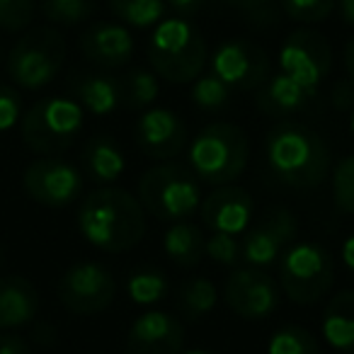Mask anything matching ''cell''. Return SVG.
I'll use <instances>...</instances> for the list:
<instances>
[{"label": "cell", "instance_id": "21", "mask_svg": "<svg viewBox=\"0 0 354 354\" xmlns=\"http://www.w3.org/2000/svg\"><path fill=\"white\" fill-rule=\"evenodd\" d=\"M80 167L83 175L90 177L93 183L100 185H112L114 180H119L127 167L124 153L119 148V143L112 136H93L83 146V156H80Z\"/></svg>", "mask_w": 354, "mask_h": 354}, {"label": "cell", "instance_id": "31", "mask_svg": "<svg viewBox=\"0 0 354 354\" xmlns=\"http://www.w3.org/2000/svg\"><path fill=\"white\" fill-rule=\"evenodd\" d=\"M192 102L197 104L199 109L218 112V109L231 104V88H228L221 78H216L214 73L199 75L192 85Z\"/></svg>", "mask_w": 354, "mask_h": 354}, {"label": "cell", "instance_id": "14", "mask_svg": "<svg viewBox=\"0 0 354 354\" xmlns=\"http://www.w3.org/2000/svg\"><path fill=\"white\" fill-rule=\"evenodd\" d=\"M299 221L286 207H274L260 223L248 228L243 236V262L248 267H265L279 262V257L286 252V248L294 245Z\"/></svg>", "mask_w": 354, "mask_h": 354}, {"label": "cell", "instance_id": "36", "mask_svg": "<svg viewBox=\"0 0 354 354\" xmlns=\"http://www.w3.org/2000/svg\"><path fill=\"white\" fill-rule=\"evenodd\" d=\"M22 95L10 85L0 83V131H8L22 122Z\"/></svg>", "mask_w": 354, "mask_h": 354}, {"label": "cell", "instance_id": "46", "mask_svg": "<svg viewBox=\"0 0 354 354\" xmlns=\"http://www.w3.org/2000/svg\"><path fill=\"white\" fill-rule=\"evenodd\" d=\"M0 267H3V250H0Z\"/></svg>", "mask_w": 354, "mask_h": 354}, {"label": "cell", "instance_id": "6", "mask_svg": "<svg viewBox=\"0 0 354 354\" xmlns=\"http://www.w3.org/2000/svg\"><path fill=\"white\" fill-rule=\"evenodd\" d=\"M83 107L75 100H39L22 117V138L37 156L54 158L75 143L83 131Z\"/></svg>", "mask_w": 354, "mask_h": 354}, {"label": "cell", "instance_id": "7", "mask_svg": "<svg viewBox=\"0 0 354 354\" xmlns=\"http://www.w3.org/2000/svg\"><path fill=\"white\" fill-rule=\"evenodd\" d=\"M66 61V39L54 27H37L10 49L6 68L22 90H41L59 78Z\"/></svg>", "mask_w": 354, "mask_h": 354}, {"label": "cell", "instance_id": "40", "mask_svg": "<svg viewBox=\"0 0 354 354\" xmlns=\"http://www.w3.org/2000/svg\"><path fill=\"white\" fill-rule=\"evenodd\" d=\"M228 6L238 8V10H260V8H265L270 0H226Z\"/></svg>", "mask_w": 354, "mask_h": 354}, {"label": "cell", "instance_id": "17", "mask_svg": "<svg viewBox=\"0 0 354 354\" xmlns=\"http://www.w3.org/2000/svg\"><path fill=\"white\" fill-rule=\"evenodd\" d=\"M252 197L248 189L238 185H221L202 202V221L212 228V233H228L241 236L252 221Z\"/></svg>", "mask_w": 354, "mask_h": 354}, {"label": "cell", "instance_id": "24", "mask_svg": "<svg viewBox=\"0 0 354 354\" xmlns=\"http://www.w3.org/2000/svg\"><path fill=\"white\" fill-rule=\"evenodd\" d=\"M165 255L175 262L177 267H197L207 255V238H204L202 228L197 223L189 221H177L170 226V231L165 233Z\"/></svg>", "mask_w": 354, "mask_h": 354}, {"label": "cell", "instance_id": "5", "mask_svg": "<svg viewBox=\"0 0 354 354\" xmlns=\"http://www.w3.org/2000/svg\"><path fill=\"white\" fill-rule=\"evenodd\" d=\"M138 202L160 221H187L202 207V189L192 167L180 162H158L138 180Z\"/></svg>", "mask_w": 354, "mask_h": 354}, {"label": "cell", "instance_id": "29", "mask_svg": "<svg viewBox=\"0 0 354 354\" xmlns=\"http://www.w3.org/2000/svg\"><path fill=\"white\" fill-rule=\"evenodd\" d=\"M37 8L51 25L75 27L93 17L97 0H39Z\"/></svg>", "mask_w": 354, "mask_h": 354}, {"label": "cell", "instance_id": "26", "mask_svg": "<svg viewBox=\"0 0 354 354\" xmlns=\"http://www.w3.org/2000/svg\"><path fill=\"white\" fill-rule=\"evenodd\" d=\"M122 80V100L129 109H146L160 93L158 75L146 68H131Z\"/></svg>", "mask_w": 354, "mask_h": 354}, {"label": "cell", "instance_id": "27", "mask_svg": "<svg viewBox=\"0 0 354 354\" xmlns=\"http://www.w3.org/2000/svg\"><path fill=\"white\" fill-rule=\"evenodd\" d=\"M112 12L129 27L148 30L165 12V0H109Z\"/></svg>", "mask_w": 354, "mask_h": 354}, {"label": "cell", "instance_id": "35", "mask_svg": "<svg viewBox=\"0 0 354 354\" xmlns=\"http://www.w3.org/2000/svg\"><path fill=\"white\" fill-rule=\"evenodd\" d=\"M207 255L214 262L226 267H236L243 260V245L238 243L236 236H228V233H212L207 238Z\"/></svg>", "mask_w": 354, "mask_h": 354}, {"label": "cell", "instance_id": "22", "mask_svg": "<svg viewBox=\"0 0 354 354\" xmlns=\"http://www.w3.org/2000/svg\"><path fill=\"white\" fill-rule=\"evenodd\" d=\"M71 90H73L75 102H78L85 112L95 114V117L112 114L124 104L122 80L112 78V75H102V73L83 75V78H75Z\"/></svg>", "mask_w": 354, "mask_h": 354}, {"label": "cell", "instance_id": "13", "mask_svg": "<svg viewBox=\"0 0 354 354\" xmlns=\"http://www.w3.org/2000/svg\"><path fill=\"white\" fill-rule=\"evenodd\" d=\"M223 299L238 318L265 320L279 306V286L260 267H241L226 279Z\"/></svg>", "mask_w": 354, "mask_h": 354}, {"label": "cell", "instance_id": "20", "mask_svg": "<svg viewBox=\"0 0 354 354\" xmlns=\"http://www.w3.org/2000/svg\"><path fill=\"white\" fill-rule=\"evenodd\" d=\"M313 100H315V93L301 88L299 83L286 78L284 73H277V75H270V78L257 88L255 102H257V107H260V112H265L267 117L284 119L296 112H304Z\"/></svg>", "mask_w": 354, "mask_h": 354}, {"label": "cell", "instance_id": "32", "mask_svg": "<svg viewBox=\"0 0 354 354\" xmlns=\"http://www.w3.org/2000/svg\"><path fill=\"white\" fill-rule=\"evenodd\" d=\"M39 0H0V30L22 32L35 20Z\"/></svg>", "mask_w": 354, "mask_h": 354}, {"label": "cell", "instance_id": "44", "mask_svg": "<svg viewBox=\"0 0 354 354\" xmlns=\"http://www.w3.org/2000/svg\"><path fill=\"white\" fill-rule=\"evenodd\" d=\"M183 354H214L209 349H189V352H183Z\"/></svg>", "mask_w": 354, "mask_h": 354}, {"label": "cell", "instance_id": "33", "mask_svg": "<svg viewBox=\"0 0 354 354\" xmlns=\"http://www.w3.org/2000/svg\"><path fill=\"white\" fill-rule=\"evenodd\" d=\"M333 192L339 212L354 216V156L337 162L333 175Z\"/></svg>", "mask_w": 354, "mask_h": 354}, {"label": "cell", "instance_id": "12", "mask_svg": "<svg viewBox=\"0 0 354 354\" xmlns=\"http://www.w3.org/2000/svg\"><path fill=\"white\" fill-rule=\"evenodd\" d=\"M212 73L231 90H257L270 78V56L248 39H228L212 56Z\"/></svg>", "mask_w": 354, "mask_h": 354}, {"label": "cell", "instance_id": "15", "mask_svg": "<svg viewBox=\"0 0 354 354\" xmlns=\"http://www.w3.org/2000/svg\"><path fill=\"white\" fill-rule=\"evenodd\" d=\"M133 133H136L138 151L153 160L175 158L187 143V127L183 117L165 107L148 109L146 114H141Z\"/></svg>", "mask_w": 354, "mask_h": 354}, {"label": "cell", "instance_id": "38", "mask_svg": "<svg viewBox=\"0 0 354 354\" xmlns=\"http://www.w3.org/2000/svg\"><path fill=\"white\" fill-rule=\"evenodd\" d=\"M0 354H32L30 342L17 333H0Z\"/></svg>", "mask_w": 354, "mask_h": 354}, {"label": "cell", "instance_id": "9", "mask_svg": "<svg viewBox=\"0 0 354 354\" xmlns=\"http://www.w3.org/2000/svg\"><path fill=\"white\" fill-rule=\"evenodd\" d=\"M117 279L100 262H75L61 274L59 301L75 315H97L112 306Z\"/></svg>", "mask_w": 354, "mask_h": 354}, {"label": "cell", "instance_id": "4", "mask_svg": "<svg viewBox=\"0 0 354 354\" xmlns=\"http://www.w3.org/2000/svg\"><path fill=\"white\" fill-rule=\"evenodd\" d=\"M250 156V143L241 127L228 122H214L197 133L189 146V167L199 183L221 185L236 183L243 175Z\"/></svg>", "mask_w": 354, "mask_h": 354}, {"label": "cell", "instance_id": "28", "mask_svg": "<svg viewBox=\"0 0 354 354\" xmlns=\"http://www.w3.org/2000/svg\"><path fill=\"white\" fill-rule=\"evenodd\" d=\"M127 294L133 304L138 306H153L167 294V279L160 270L153 267H141V270L131 272L127 279Z\"/></svg>", "mask_w": 354, "mask_h": 354}, {"label": "cell", "instance_id": "18", "mask_svg": "<svg viewBox=\"0 0 354 354\" xmlns=\"http://www.w3.org/2000/svg\"><path fill=\"white\" fill-rule=\"evenodd\" d=\"M80 51L85 59L102 68H119L131 61L133 37L117 22H95L80 37Z\"/></svg>", "mask_w": 354, "mask_h": 354}, {"label": "cell", "instance_id": "16", "mask_svg": "<svg viewBox=\"0 0 354 354\" xmlns=\"http://www.w3.org/2000/svg\"><path fill=\"white\" fill-rule=\"evenodd\" d=\"M183 323L165 310L141 313L127 335V354H183Z\"/></svg>", "mask_w": 354, "mask_h": 354}, {"label": "cell", "instance_id": "45", "mask_svg": "<svg viewBox=\"0 0 354 354\" xmlns=\"http://www.w3.org/2000/svg\"><path fill=\"white\" fill-rule=\"evenodd\" d=\"M349 131H352V136H354V109H352V119H349Z\"/></svg>", "mask_w": 354, "mask_h": 354}, {"label": "cell", "instance_id": "43", "mask_svg": "<svg viewBox=\"0 0 354 354\" xmlns=\"http://www.w3.org/2000/svg\"><path fill=\"white\" fill-rule=\"evenodd\" d=\"M337 6L342 12V20L354 27V0H337Z\"/></svg>", "mask_w": 354, "mask_h": 354}, {"label": "cell", "instance_id": "25", "mask_svg": "<svg viewBox=\"0 0 354 354\" xmlns=\"http://www.w3.org/2000/svg\"><path fill=\"white\" fill-rule=\"evenodd\" d=\"M216 286L207 277H192L177 289V310L187 320L207 318L216 308Z\"/></svg>", "mask_w": 354, "mask_h": 354}, {"label": "cell", "instance_id": "2", "mask_svg": "<svg viewBox=\"0 0 354 354\" xmlns=\"http://www.w3.org/2000/svg\"><path fill=\"white\" fill-rule=\"evenodd\" d=\"M265 158L277 180L294 189L318 187L330 170V153L323 138L296 122H279L270 129Z\"/></svg>", "mask_w": 354, "mask_h": 354}, {"label": "cell", "instance_id": "11", "mask_svg": "<svg viewBox=\"0 0 354 354\" xmlns=\"http://www.w3.org/2000/svg\"><path fill=\"white\" fill-rule=\"evenodd\" d=\"M25 192L41 207L61 209L73 204L83 192V172L61 158H39L30 162L22 177Z\"/></svg>", "mask_w": 354, "mask_h": 354}, {"label": "cell", "instance_id": "30", "mask_svg": "<svg viewBox=\"0 0 354 354\" xmlns=\"http://www.w3.org/2000/svg\"><path fill=\"white\" fill-rule=\"evenodd\" d=\"M267 354H320L318 339L301 325H284L270 337Z\"/></svg>", "mask_w": 354, "mask_h": 354}, {"label": "cell", "instance_id": "19", "mask_svg": "<svg viewBox=\"0 0 354 354\" xmlns=\"http://www.w3.org/2000/svg\"><path fill=\"white\" fill-rule=\"evenodd\" d=\"M39 313V294L27 277H0V330H15L32 323Z\"/></svg>", "mask_w": 354, "mask_h": 354}, {"label": "cell", "instance_id": "10", "mask_svg": "<svg viewBox=\"0 0 354 354\" xmlns=\"http://www.w3.org/2000/svg\"><path fill=\"white\" fill-rule=\"evenodd\" d=\"M281 73L301 88L318 95V88L333 71V49L320 32L301 27L294 30L279 51Z\"/></svg>", "mask_w": 354, "mask_h": 354}, {"label": "cell", "instance_id": "41", "mask_svg": "<svg viewBox=\"0 0 354 354\" xmlns=\"http://www.w3.org/2000/svg\"><path fill=\"white\" fill-rule=\"evenodd\" d=\"M342 260H344V265H347V270L354 274V236H349L347 241H344V245H342Z\"/></svg>", "mask_w": 354, "mask_h": 354}, {"label": "cell", "instance_id": "1", "mask_svg": "<svg viewBox=\"0 0 354 354\" xmlns=\"http://www.w3.org/2000/svg\"><path fill=\"white\" fill-rule=\"evenodd\" d=\"M78 228L97 250L127 252L146 236V209L127 189L100 187L80 202Z\"/></svg>", "mask_w": 354, "mask_h": 354}, {"label": "cell", "instance_id": "37", "mask_svg": "<svg viewBox=\"0 0 354 354\" xmlns=\"http://www.w3.org/2000/svg\"><path fill=\"white\" fill-rule=\"evenodd\" d=\"M330 102L339 112H352L354 109V83L349 78L337 80L333 85V93H330Z\"/></svg>", "mask_w": 354, "mask_h": 354}, {"label": "cell", "instance_id": "23", "mask_svg": "<svg viewBox=\"0 0 354 354\" xmlns=\"http://www.w3.org/2000/svg\"><path fill=\"white\" fill-rule=\"evenodd\" d=\"M323 337L337 352L354 354V291L333 296L323 313Z\"/></svg>", "mask_w": 354, "mask_h": 354}, {"label": "cell", "instance_id": "47", "mask_svg": "<svg viewBox=\"0 0 354 354\" xmlns=\"http://www.w3.org/2000/svg\"><path fill=\"white\" fill-rule=\"evenodd\" d=\"M0 61H3V49H0Z\"/></svg>", "mask_w": 354, "mask_h": 354}, {"label": "cell", "instance_id": "3", "mask_svg": "<svg viewBox=\"0 0 354 354\" xmlns=\"http://www.w3.org/2000/svg\"><path fill=\"white\" fill-rule=\"evenodd\" d=\"M148 61L158 78L187 85L202 75L207 66V41L192 22L172 17L156 27L148 41Z\"/></svg>", "mask_w": 354, "mask_h": 354}, {"label": "cell", "instance_id": "34", "mask_svg": "<svg viewBox=\"0 0 354 354\" xmlns=\"http://www.w3.org/2000/svg\"><path fill=\"white\" fill-rule=\"evenodd\" d=\"M335 3L337 0H281V8L291 20L301 25H315L333 12Z\"/></svg>", "mask_w": 354, "mask_h": 354}, {"label": "cell", "instance_id": "8", "mask_svg": "<svg viewBox=\"0 0 354 354\" xmlns=\"http://www.w3.org/2000/svg\"><path fill=\"white\" fill-rule=\"evenodd\" d=\"M335 281L330 252L318 243H294L279 257V286L286 299L301 306L320 301Z\"/></svg>", "mask_w": 354, "mask_h": 354}, {"label": "cell", "instance_id": "42", "mask_svg": "<svg viewBox=\"0 0 354 354\" xmlns=\"http://www.w3.org/2000/svg\"><path fill=\"white\" fill-rule=\"evenodd\" d=\"M344 68H347L349 80L354 83V37L347 41V46H344Z\"/></svg>", "mask_w": 354, "mask_h": 354}, {"label": "cell", "instance_id": "39", "mask_svg": "<svg viewBox=\"0 0 354 354\" xmlns=\"http://www.w3.org/2000/svg\"><path fill=\"white\" fill-rule=\"evenodd\" d=\"M165 3H167V8H170L172 12H177L183 20L194 17L197 12H202L204 6H207V0H165Z\"/></svg>", "mask_w": 354, "mask_h": 354}]
</instances>
